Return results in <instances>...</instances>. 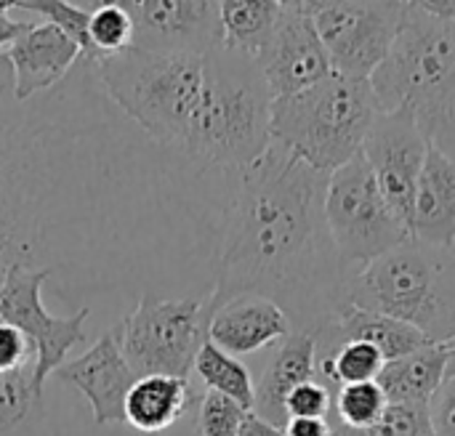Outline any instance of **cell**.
Segmentation results:
<instances>
[{
	"label": "cell",
	"instance_id": "15",
	"mask_svg": "<svg viewBox=\"0 0 455 436\" xmlns=\"http://www.w3.org/2000/svg\"><path fill=\"white\" fill-rule=\"evenodd\" d=\"M56 376L85 397L96 426L125 424V397L139 378L123 357L117 325L101 333L80 357L64 362Z\"/></svg>",
	"mask_w": 455,
	"mask_h": 436
},
{
	"label": "cell",
	"instance_id": "35",
	"mask_svg": "<svg viewBox=\"0 0 455 436\" xmlns=\"http://www.w3.org/2000/svg\"><path fill=\"white\" fill-rule=\"evenodd\" d=\"M283 432L285 436H331L333 426L328 418H291Z\"/></svg>",
	"mask_w": 455,
	"mask_h": 436
},
{
	"label": "cell",
	"instance_id": "29",
	"mask_svg": "<svg viewBox=\"0 0 455 436\" xmlns=\"http://www.w3.org/2000/svg\"><path fill=\"white\" fill-rule=\"evenodd\" d=\"M37 405L32 394V365L0 373V436L16 432Z\"/></svg>",
	"mask_w": 455,
	"mask_h": 436
},
{
	"label": "cell",
	"instance_id": "10",
	"mask_svg": "<svg viewBox=\"0 0 455 436\" xmlns=\"http://www.w3.org/2000/svg\"><path fill=\"white\" fill-rule=\"evenodd\" d=\"M307 8L333 72L355 80H371L403 29L408 3L312 0Z\"/></svg>",
	"mask_w": 455,
	"mask_h": 436
},
{
	"label": "cell",
	"instance_id": "7",
	"mask_svg": "<svg viewBox=\"0 0 455 436\" xmlns=\"http://www.w3.org/2000/svg\"><path fill=\"white\" fill-rule=\"evenodd\" d=\"M379 112L371 80L331 72L325 80L272 101V144L331 176L363 152Z\"/></svg>",
	"mask_w": 455,
	"mask_h": 436
},
{
	"label": "cell",
	"instance_id": "5",
	"mask_svg": "<svg viewBox=\"0 0 455 436\" xmlns=\"http://www.w3.org/2000/svg\"><path fill=\"white\" fill-rule=\"evenodd\" d=\"M371 85L381 112L405 107L429 144L455 157V24L408 3L403 29Z\"/></svg>",
	"mask_w": 455,
	"mask_h": 436
},
{
	"label": "cell",
	"instance_id": "1",
	"mask_svg": "<svg viewBox=\"0 0 455 436\" xmlns=\"http://www.w3.org/2000/svg\"><path fill=\"white\" fill-rule=\"evenodd\" d=\"M328 176L272 144L240 170L221 218L211 314L232 298L264 296L293 330L317 336L344 301L349 269L325 224Z\"/></svg>",
	"mask_w": 455,
	"mask_h": 436
},
{
	"label": "cell",
	"instance_id": "16",
	"mask_svg": "<svg viewBox=\"0 0 455 436\" xmlns=\"http://www.w3.org/2000/svg\"><path fill=\"white\" fill-rule=\"evenodd\" d=\"M77 59H83L80 48L59 27L51 21H24V29L5 51L13 101L27 104L35 96L51 91L69 75Z\"/></svg>",
	"mask_w": 455,
	"mask_h": 436
},
{
	"label": "cell",
	"instance_id": "3",
	"mask_svg": "<svg viewBox=\"0 0 455 436\" xmlns=\"http://www.w3.org/2000/svg\"><path fill=\"white\" fill-rule=\"evenodd\" d=\"M104 96L160 149L187 160L205 91V53L131 45L93 67Z\"/></svg>",
	"mask_w": 455,
	"mask_h": 436
},
{
	"label": "cell",
	"instance_id": "9",
	"mask_svg": "<svg viewBox=\"0 0 455 436\" xmlns=\"http://www.w3.org/2000/svg\"><path fill=\"white\" fill-rule=\"evenodd\" d=\"M325 224L347 269H360L411 237L405 221L381 194L363 155L328 176Z\"/></svg>",
	"mask_w": 455,
	"mask_h": 436
},
{
	"label": "cell",
	"instance_id": "32",
	"mask_svg": "<svg viewBox=\"0 0 455 436\" xmlns=\"http://www.w3.org/2000/svg\"><path fill=\"white\" fill-rule=\"evenodd\" d=\"M29 365L35 368V349L16 328L0 320V373L29 368Z\"/></svg>",
	"mask_w": 455,
	"mask_h": 436
},
{
	"label": "cell",
	"instance_id": "38",
	"mask_svg": "<svg viewBox=\"0 0 455 436\" xmlns=\"http://www.w3.org/2000/svg\"><path fill=\"white\" fill-rule=\"evenodd\" d=\"M448 346H451V349H453V354H455V336H453V341H451V344H448Z\"/></svg>",
	"mask_w": 455,
	"mask_h": 436
},
{
	"label": "cell",
	"instance_id": "23",
	"mask_svg": "<svg viewBox=\"0 0 455 436\" xmlns=\"http://www.w3.org/2000/svg\"><path fill=\"white\" fill-rule=\"evenodd\" d=\"M195 373L208 386V392H216V394H224V397L235 400L248 413L253 410L256 386H253V378H251L248 368L237 357H232L224 349H219L216 344L205 341L200 346L197 357H195Z\"/></svg>",
	"mask_w": 455,
	"mask_h": 436
},
{
	"label": "cell",
	"instance_id": "27",
	"mask_svg": "<svg viewBox=\"0 0 455 436\" xmlns=\"http://www.w3.org/2000/svg\"><path fill=\"white\" fill-rule=\"evenodd\" d=\"M331 436H435L429 408L419 405H389L387 413L368 429H349L344 424L333 426Z\"/></svg>",
	"mask_w": 455,
	"mask_h": 436
},
{
	"label": "cell",
	"instance_id": "22",
	"mask_svg": "<svg viewBox=\"0 0 455 436\" xmlns=\"http://www.w3.org/2000/svg\"><path fill=\"white\" fill-rule=\"evenodd\" d=\"M280 8H283V0H224V3H219L224 48L256 61L277 27Z\"/></svg>",
	"mask_w": 455,
	"mask_h": 436
},
{
	"label": "cell",
	"instance_id": "26",
	"mask_svg": "<svg viewBox=\"0 0 455 436\" xmlns=\"http://www.w3.org/2000/svg\"><path fill=\"white\" fill-rule=\"evenodd\" d=\"M88 35H91V43L99 53V61L128 51L136 40V29H133V19L125 11L123 0L91 3Z\"/></svg>",
	"mask_w": 455,
	"mask_h": 436
},
{
	"label": "cell",
	"instance_id": "17",
	"mask_svg": "<svg viewBox=\"0 0 455 436\" xmlns=\"http://www.w3.org/2000/svg\"><path fill=\"white\" fill-rule=\"evenodd\" d=\"M293 333L288 314L264 296H240L219 306L208 320V341L232 357L261 352Z\"/></svg>",
	"mask_w": 455,
	"mask_h": 436
},
{
	"label": "cell",
	"instance_id": "11",
	"mask_svg": "<svg viewBox=\"0 0 455 436\" xmlns=\"http://www.w3.org/2000/svg\"><path fill=\"white\" fill-rule=\"evenodd\" d=\"M48 277V269L13 266L0 282V320L16 328L35 349L32 394L37 402H43L45 381L85 341V322L91 317V306H80L69 317H53L43 306V285Z\"/></svg>",
	"mask_w": 455,
	"mask_h": 436
},
{
	"label": "cell",
	"instance_id": "24",
	"mask_svg": "<svg viewBox=\"0 0 455 436\" xmlns=\"http://www.w3.org/2000/svg\"><path fill=\"white\" fill-rule=\"evenodd\" d=\"M387 360L381 352L363 341H349L339 346L331 357L317 362V373L331 381L333 386H352V384H368L376 381Z\"/></svg>",
	"mask_w": 455,
	"mask_h": 436
},
{
	"label": "cell",
	"instance_id": "2",
	"mask_svg": "<svg viewBox=\"0 0 455 436\" xmlns=\"http://www.w3.org/2000/svg\"><path fill=\"white\" fill-rule=\"evenodd\" d=\"M27 104L13 101L11 75L0 77V282L13 266L48 269L53 242H67L61 229L72 234L75 221L96 218L99 184L109 176L93 125Z\"/></svg>",
	"mask_w": 455,
	"mask_h": 436
},
{
	"label": "cell",
	"instance_id": "4",
	"mask_svg": "<svg viewBox=\"0 0 455 436\" xmlns=\"http://www.w3.org/2000/svg\"><path fill=\"white\" fill-rule=\"evenodd\" d=\"M272 91L259 64L224 45L205 53V91L187 160L237 176L272 147Z\"/></svg>",
	"mask_w": 455,
	"mask_h": 436
},
{
	"label": "cell",
	"instance_id": "6",
	"mask_svg": "<svg viewBox=\"0 0 455 436\" xmlns=\"http://www.w3.org/2000/svg\"><path fill=\"white\" fill-rule=\"evenodd\" d=\"M344 301L424 333L429 344L455 336V253L408 237L381 258L349 269Z\"/></svg>",
	"mask_w": 455,
	"mask_h": 436
},
{
	"label": "cell",
	"instance_id": "21",
	"mask_svg": "<svg viewBox=\"0 0 455 436\" xmlns=\"http://www.w3.org/2000/svg\"><path fill=\"white\" fill-rule=\"evenodd\" d=\"M195 402L189 381L168 376H147L133 384L125 397V424L144 436L165 434Z\"/></svg>",
	"mask_w": 455,
	"mask_h": 436
},
{
	"label": "cell",
	"instance_id": "28",
	"mask_svg": "<svg viewBox=\"0 0 455 436\" xmlns=\"http://www.w3.org/2000/svg\"><path fill=\"white\" fill-rule=\"evenodd\" d=\"M387 408H389V402L376 381L341 386L336 394V413H339L341 424L349 429L373 426L387 413Z\"/></svg>",
	"mask_w": 455,
	"mask_h": 436
},
{
	"label": "cell",
	"instance_id": "30",
	"mask_svg": "<svg viewBox=\"0 0 455 436\" xmlns=\"http://www.w3.org/2000/svg\"><path fill=\"white\" fill-rule=\"evenodd\" d=\"M245 413L235 400L205 392L197 397V436H237Z\"/></svg>",
	"mask_w": 455,
	"mask_h": 436
},
{
	"label": "cell",
	"instance_id": "18",
	"mask_svg": "<svg viewBox=\"0 0 455 436\" xmlns=\"http://www.w3.org/2000/svg\"><path fill=\"white\" fill-rule=\"evenodd\" d=\"M408 232L437 248L455 245V157L437 147H429L421 168Z\"/></svg>",
	"mask_w": 455,
	"mask_h": 436
},
{
	"label": "cell",
	"instance_id": "34",
	"mask_svg": "<svg viewBox=\"0 0 455 436\" xmlns=\"http://www.w3.org/2000/svg\"><path fill=\"white\" fill-rule=\"evenodd\" d=\"M16 8V3L11 0H3L0 3V61H5V51L8 45L16 40V35L24 29V21H16L11 19V11Z\"/></svg>",
	"mask_w": 455,
	"mask_h": 436
},
{
	"label": "cell",
	"instance_id": "8",
	"mask_svg": "<svg viewBox=\"0 0 455 436\" xmlns=\"http://www.w3.org/2000/svg\"><path fill=\"white\" fill-rule=\"evenodd\" d=\"M117 330L123 357L136 378L168 376L187 381L200 346L208 341L205 298H157L144 293Z\"/></svg>",
	"mask_w": 455,
	"mask_h": 436
},
{
	"label": "cell",
	"instance_id": "33",
	"mask_svg": "<svg viewBox=\"0 0 455 436\" xmlns=\"http://www.w3.org/2000/svg\"><path fill=\"white\" fill-rule=\"evenodd\" d=\"M429 421L435 436H455V368H448V376L429 405Z\"/></svg>",
	"mask_w": 455,
	"mask_h": 436
},
{
	"label": "cell",
	"instance_id": "37",
	"mask_svg": "<svg viewBox=\"0 0 455 436\" xmlns=\"http://www.w3.org/2000/svg\"><path fill=\"white\" fill-rule=\"evenodd\" d=\"M237 436H285L283 429L272 426L269 421H264L261 416H256L253 410L245 413L243 424H240V434Z\"/></svg>",
	"mask_w": 455,
	"mask_h": 436
},
{
	"label": "cell",
	"instance_id": "25",
	"mask_svg": "<svg viewBox=\"0 0 455 436\" xmlns=\"http://www.w3.org/2000/svg\"><path fill=\"white\" fill-rule=\"evenodd\" d=\"M16 8L40 13L43 21H51L53 27H59L80 48L83 64H91V67L99 64V53L88 35L91 3L83 5V3H64V0H16Z\"/></svg>",
	"mask_w": 455,
	"mask_h": 436
},
{
	"label": "cell",
	"instance_id": "20",
	"mask_svg": "<svg viewBox=\"0 0 455 436\" xmlns=\"http://www.w3.org/2000/svg\"><path fill=\"white\" fill-rule=\"evenodd\" d=\"M453 349L445 344H429L413 354L392 360L381 368L376 384L381 386L389 405H419L429 408L440 392L448 368L453 362Z\"/></svg>",
	"mask_w": 455,
	"mask_h": 436
},
{
	"label": "cell",
	"instance_id": "12",
	"mask_svg": "<svg viewBox=\"0 0 455 436\" xmlns=\"http://www.w3.org/2000/svg\"><path fill=\"white\" fill-rule=\"evenodd\" d=\"M429 147L432 144L421 133L416 117L405 107H397L389 112H379L360 152L381 194L387 197L392 210L405 221V226L413 210L416 184L427 163Z\"/></svg>",
	"mask_w": 455,
	"mask_h": 436
},
{
	"label": "cell",
	"instance_id": "14",
	"mask_svg": "<svg viewBox=\"0 0 455 436\" xmlns=\"http://www.w3.org/2000/svg\"><path fill=\"white\" fill-rule=\"evenodd\" d=\"M133 19V45L149 51L208 53L221 43L219 3L211 0H123Z\"/></svg>",
	"mask_w": 455,
	"mask_h": 436
},
{
	"label": "cell",
	"instance_id": "31",
	"mask_svg": "<svg viewBox=\"0 0 455 436\" xmlns=\"http://www.w3.org/2000/svg\"><path fill=\"white\" fill-rule=\"evenodd\" d=\"M331 410V392L325 384L309 381L293 389L285 400V416L291 418H328Z\"/></svg>",
	"mask_w": 455,
	"mask_h": 436
},
{
	"label": "cell",
	"instance_id": "19",
	"mask_svg": "<svg viewBox=\"0 0 455 436\" xmlns=\"http://www.w3.org/2000/svg\"><path fill=\"white\" fill-rule=\"evenodd\" d=\"M315 376H317V341L309 333L293 330L285 341H280L261 381L256 384L253 413L269 421L272 426L285 429L288 394L301 384L315 381Z\"/></svg>",
	"mask_w": 455,
	"mask_h": 436
},
{
	"label": "cell",
	"instance_id": "13",
	"mask_svg": "<svg viewBox=\"0 0 455 436\" xmlns=\"http://www.w3.org/2000/svg\"><path fill=\"white\" fill-rule=\"evenodd\" d=\"M256 64L275 99L299 93L333 72L304 0L283 3L277 27Z\"/></svg>",
	"mask_w": 455,
	"mask_h": 436
},
{
	"label": "cell",
	"instance_id": "36",
	"mask_svg": "<svg viewBox=\"0 0 455 436\" xmlns=\"http://www.w3.org/2000/svg\"><path fill=\"white\" fill-rule=\"evenodd\" d=\"M413 5L437 21L455 24V0H413Z\"/></svg>",
	"mask_w": 455,
	"mask_h": 436
}]
</instances>
